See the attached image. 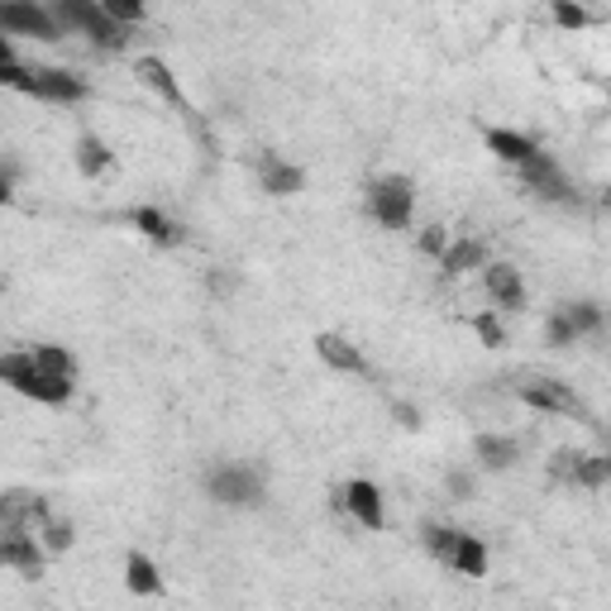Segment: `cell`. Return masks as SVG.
<instances>
[{
  "label": "cell",
  "instance_id": "cell-1",
  "mask_svg": "<svg viewBox=\"0 0 611 611\" xmlns=\"http://www.w3.org/2000/svg\"><path fill=\"white\" fill-rule=\"evenodd\" d=\"M0 383L15 387V392L30 397V401H44V407H62V401L72 397V383L58 378V373H48L34 354H5L0 359Z\"/></svg>",
  "mask_w": 611,
  "mask_h": 611
},
{
  "label": "cell",
  "instance_id": "cell-2",
  "mask_svg": "<svg viewBox=\"0 0 611 611\" xmlns=\"http://www.w3.org/2000/svg\"><path fill=\"white\" fill-rule=\"evenodd\" d=\"M48 15H54L62 30H82L86 38H96L101 48H120L125 44L120 24L106 15L101 0H48Z\"/></svg>",
  "mask_w": 611,
  "mask_h": 611
},
{
  "label": "cell",
  "instance_id": "cell-3",
  "mask_svg": "<svg viewBox=\"0 0 611 611\" xmlns=\"http://www.w3.org/2000/svg\"><path fill=\"white\" fill-rule=\"evenodd\" d=\"M0 34H30L38 44H58L62 24L38 0H0Z\"/></svg>",
  "mask_w": 611,
  "mask_h": 611
},
{
  "label": "cell",
  "instance_id": "cell-4",
  "mask_svg": "<svg viewBox=\"0 0 611 611\" xmlns=\"http://www.w3.org/2000/svg\"><path fill=\"white\" fill-rule=\"evenodd\" d=\"M368 211L387 230H401L411 220V181L407 177H383L368 187Z\"/></svg>",
  "mask_w": 611,
  "mask_h": 611
},
{
  "label": "cell",
  "instance_id": "cell-5",
  "mask_svg": "<svg viewBox=\"0 0 611 611\" xmlns=\"http://www.w3.org/2000/svg\"><path fill=\"white\" fill-rule=\"evenodd\" d=\"M211 497L225 502V506H254L258 497H263V483H258V473H249V468L220 463L211 473Z\"/></svg>",
  "mask_w": 611,
  "mask_h": 611
},
{
  "label": "cell",
  "instance_id": "cell-6",
  "mask_svg": "<svg viewBox=\"0 0 611 611\" xmlns=\"http://www.w3.org/2000/svg\"><path fill=\"white\" fill-rule=\"evenodd\" d=\"M20 91H30V96H38V101H58V106H72V101H82V96H86V86L77 82L72 72H62V68L24 72Z\"/></svg>",
  "mask_w": 611,
  "mask_h": 611
},
{
  "label": "cell",
  "instance_id": "cell-7",
  "mask_svg": "<svg viewBox=\"0 0 611 611\" xmlns=\"http://www.w3.org/2000/svg\"><path fill=\"white\" fill-rule=\"evenodd\" d=\"M344 506L359 516L368 530H383V521H387V512H383V492L368 483V478H354V483L344 487Z\"/></svg>",
  "mask_w": 611,
  "mask_h": 611
},
{
  "label": "cell",
  "instance_id": "cell-8",
  "mask_svg": "<svg viewBox=\"0 0 611 611\" xmlns=\"http://www.w3.org/2000/svg\"><path fill=\"white\" fill-rule=\"evenodd\" d=\"M487 292L492 302L506 306V310H521L526 306V287H521V272H516L512 263H487Z\"/></svg>",
  "mask_w": 611,
  "mask_h": 611
},
{
  "label": "cell",
  "instance_id": "cell-9",
  "mask_svg": "<svg viewBox=\"0 0 611 611\" xmlns=\"http://www.w3.org/2000/svg\"><path fill=\"white\" fill-rule=\"evenodd\" d=\"M316 354L330 363L334 373H363V368H368L363 354H359V344H349L344 334H316Z\"/></svg>",
  "mask_w": 611,
  "mask_h": 611
},
{
  "label": "cell",
  "instance_id": "cell-10",
  "mask_svg": "<svg viewBox=\"0 0 611 611\" xmlns=\"http://www.w3.org/2000/svg\"><path fill=\"white\" fill-rule=\"evenodd\" d=\"M125 583H129V592H139V597H158L163 592L158 564H153L149 554H139V550H129V559H125Z\"/></svg>",
  "mask_w": 611,
  "mask_h": 611
},
{
  "label": "cell",
  "instance_id": "cell-11",
  "mask_svg": "<svg viewBox=\"0 0 611 611\" xmlns=\"http://www.w3.org/2000/svg\"><path fill=\"white\" fill-rule=\"evenodd\" d=\"M521 401H530V407H540V411H578V397L559 383H526Z\"/></svg>",
  "mask_w": 611,
  "mask_h": 611
},
{
  "label": "cell",
  "instance_id": "cell-12",
  "mask_svg": "<svg viewBox=\"0 0 611 611\" xmlns=\"http://www.w3.org/2000/svg\"><path fill=\"white\" fill-rule=\"evenodd\" d=\"M487 149L497 153L502 163H516V167H521L530 153H536V144H530L526 134H512V129H487Z\"/></svg>",
  "mask_w": 611,
  "mask_h": 611
},
{
  "label": "cell",
  "instance_id": "cell-13",
  "mask_svg": "<svg viewBox=\"0 0 611 611\" xmlns=\"http://www.w3.org/2000/svg\"><path fill=\"white\" fill-rule=\"evenodd\" d=\"M449 568H459V574H468V578H483L487 574V550L473 536H459V544H454V554H449Z\"/></svg>",
  "mask_w": 611,
  "mask_h": 611
},
{
  "label": "cell",
  "instance_id": "cell-14",
  "mask_svg": "<svg viewBox=\"0 0 611 611\" xmlns=\"http://www.w3.org/2000/svg\"><path fill=\"white\" fill-rule=\"evenodd\" d=\"M263 181L272 197H292V191H302V167H287L282 158H263Z\"/></svg>",
  "mask_w": 611,
  "mask_h": 611
},
{
  "label": "cell",
  "instance_id": "cell-15",
  "mask_svg": "<svg viewBox=\"0 0 611 611\" xmlns=\"http://www.w3.org/2000/svg\"><path fill=\"white\" fill-rule=\"evenodd\" d=\"M77 167H82L86 177H101L110 167V153H106V144H101L96 134H82L77 139Z\"/></svg>",
  "mask_w": 611,
  "mask_h": 611
},
{
  "label": "cell",
  "instance_id": "cell-16",
  "mask_svg": "<svg viewBox=\"0 0 611 611\" xmlns=\"http://www.w3.org/2000/svg\"><path fill=\"white\" fill-rule=\"evenodd\" d=\"M0 564H15V568H24V574H34L38 568V544L30 536H10L5 544H0Z\"/></svg>",
  "mask_w": 611,
  "mask_h": 611
},
{
  "label": "cell",
  "instance_id": "cell-17",
  "mask_svg": "<svg viewBox=\"0 0 611 611\" xmlns=\"http://www.w3.org/2000/svg\"><path fill=\"white\" fill-rule=\"evenodd\" d=\"M139 77H144L149 86H158L173 106H181V86L173 82V72H167V62H158V58H139Z\"/></svg>",
  "mask_w": 611,
  "mask_h": 611
},
{
  "label": "cell",
  "instance_id": "cell-18",
  "mask_svg": "<svg viewBox=\"0 0 611 611\" xmlns=\"http://www.w3.org/2000/svg\"><path fill=\"white\" fill-rule=\"evenodd\" d=\"M478 459L487 468H512L516 463V445L506 435H478Z\"/></svg>",
  "mask_w": 611,
  "mask_h": 611
},
{
  "label": "cell",
  "instance_id": "cell-19",
  "mask_svg": "<svg viewBox=\"0 0 611 611\" xmlns=\"http://www.w3.org/2000/svg\"><path fill=\"white\" fill-rule=\"evenodd\" d=\"M134 225L149 234V239H158V244H177V225L167 220L163 211H153V205H144V211H134Z\"/></svg>",
  "mask_w": 611,
  "mask_h": 611
},
{
  "label": "cell",
  "instance_id": "cell-20",
  "mask_svg": "<svg viewBox=\"0 0 611 611\" xmlns=\"http://www.w3.org/2000/svg\"><path fill=\"white\" fill-rule=\"evenodd\" d=\"M559 316H564V325H568V330H574V340H578V334H588V330H597V325H602V310H597L592 302L559 306Z\"/></svg>",
  "mask_w": 611,
  "mask_h": 611
},
{
  "label": "cell",
  "instance_id": "cell-21",
  "mask_svg": "<svg viewBox=\"0 0 611 611\" xmlns=\"http://www.w3.org/2000/svg\"><path fill=\"white\" fill-rule=\"evenodd\" d=\"M34 359L44 363L48 373H58V378H72V368H77L72 354H68V349H58V344H38V349H34Z\"/></svg>",
  "mask_w": 611,
  "mask_h": 611
},
{
  "label": "cell",
  "instance_id": "cell-22",
  "mask_svg": "<svg viewBox=\"0 0 611 611\" xmlns=\"http://www.w3.org/2000/svg\"><path fill=\"white\" fill-rule=\"evenodd\" d=\"M459 536H463V530L431 526V530H425V544H431V554H435V559H445V564H449V554H454V544H459Z\"/></svg>",
  "mask_w": 611,
  "mask_h": 611
},
{
  "label": "cell",
  "instance_id": "cell-23",
  "mask_svg": "<svg viewBox=\"0 0 611 611\" xmlns=\"http://www.w3.org/2000/svg\"><path fill=\"white\" fill-rule=\"evenodd\" d=\"M483 258V249H478L473 239H463V244H454V249H445V272H463L468 263H478Z\"/></svg>",
  "mask_w": 611,
  "mask_h": 611
},
{
  "label": "cell",
  "instance_id": "cell-24",
  "mask_svg": "<svg viewBox=\"0 0 611 611\" xmlns=\"http://www.w3.org/2000/svg\"><path fill=\"white\" fill-rule=\"evenodd\" d=\"M101 5H106V15L115 24H139L144 20V0H101Z\"/></svg>",
  "mask_w": 611,
  "mask_h": 611
},
{
  "label": "cell",
  "instance_id": "cell-25",
  "mask_svg": "<svg viewBox=\"0 0 611 611\" xmlns=\"http://www.w3.org/2000/svg\"><path fill=\"white\" fill-rule=\"evenodd\" d=\"M554 20L564 24V30H583V24H588V15H583L578 0H554Z\"/></svg>",
  "mask_w": 611,
  "mask_h": 611
},
{
  "label": "cell",
  "instance_id": "cell-26",
  "mask_svg": "<svg viewBox=\"0 0 611 611\" xmlns=\"http://www.w3.org/2000/svg\"><path fill=\"white\" fill-rule=\"evenodd\" d=\"M473 330L483 334V344H492V349H497V344L506 340V334H502V325H497V316H478V320H473Z\"/></svg>",
  "mask_w": 611,
  "mask_h": 611
},
{
  "label": "cell",
  "instance_id": "cell-27",
  "mask_svg": "<svg viewBox=\"0 0 611 611\" xmlns=\"http://www.w3.org/2000/svg\"><path fill=\"white\" fill-rule=\"evenodd\" d=\"M550 344H574V330L564 325V316H554V320H550Z\"/></svg>",
  "mask_w": 611,
  "mask_h": 611
},
{
  "label": "cell",
  "instance_id": "cell-28",
  "mask_svg": "<svg viewBox=\"0 0 611 611\" xmlns=\"http://www.w3.org/2000/svg\"><path fill=\"white\" fill-rule=\"evenodd\" d=\"M48 544H54V550H68V544H72V530L68 526H48Z\"/></svg>",
  "mask_w": 611,
  "mask_h": 611
},
{
  "label": "cell",
  "instance_id": "cell-29",
  "mask_svg": "<svg viewBox=\"0 0 611 611\" xmlns=\"http://www.w3.org/2000/svg\"><path fill=\"white\" fill-rule=\"evenodd\" d=\"M425 249H431V254H445V234L431 230V234H425Z\"/></svg>",
  "mask_w": 611,
  "mask_h": 611
},
{
  "label": "cell",
  "instance_id": "cell-30",
  "mask_svg": "<svg viewBox=\"0 0 611 611\" xmlns=\"http://www.w3.org/2000/svg\"><path fill=\"white\" fill-rule=\"evenodd\" d=\"M5 62H15V48H10V38H0V68H5Z\"/></svg>",
  "mask_w": 611,
  "mask_h": 611
},
{
  "label": "cell",
  "instance_id": "cell-31",
  "mask_svg": "<svg viewBox=\"0 0 611 611\" xmlns=\"http://www.w3.org/2000/svg\"><path fill=\"white\" fill-rule=\"evenodd\" d=\"M10 197H15V191H10V181L0 177V205H10Z\"/></svg>",
  "mask_w": 611,
  "mask_h": 611
}]
</instances>
